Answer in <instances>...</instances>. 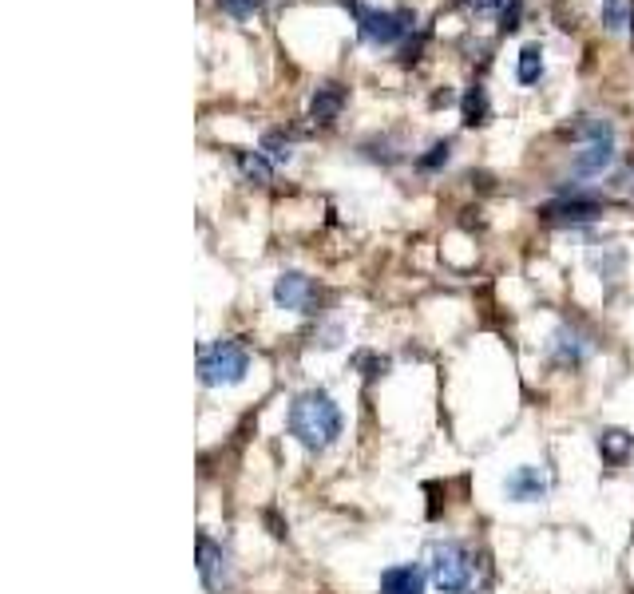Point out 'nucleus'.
I'll list each match as a JSON object with an SVG mask.
<instances>
[{
  "instance_id": "1",
  "label": "nucleus",
  "mask_w": 634,
  "mask_h": 594,
  "mask_svg": "<svg viewBox=\"0 0 634 594\" xmlns=\"http://www.w3.org/2000/svg\"><path fill=\"white\" fill-rule=\"evenodd\" d=\"M345 428L341 404L325 389H306L294 396L290 412H286V432L306 448V452H325Z\"/></svg>"
},
{
  "instance_id": "2",
  "label": "nucleus",
  "mask_w": 634,
  "mask_h": 594,
  "mask_svg": "<svg viewBox=\"0 0 634 594\" xmlns=\"http://www.w3.org/2000/svg\"><path fill=\"white\" fill-rule=\"evenodd\" d=\"M428 575L436 583L440 594H480L484 591V567H480V555L460 543V539H444V543H432V563H428Z\"/></svg>"
},
{
  "instance_id": "3",
  "label": "nucleus",
  "mask_w": 634,
  "mask_h": 594,
  "mask_svg": "<svg viewBox=\"0 0 634 594\" xmlns=\"http://www.w3.org/2000/svg\"><path fill=\"white\" fill-rule=\"evenodd\" d=\"M345 8L357 16V36L369 48H389L401 44L413 28H417V12L413 8H369L361 0H345Z\"/></svg>"
},
{
  "instance_id": "4",
  "label": "nucleus",
  "mask_w": 634,
  "mask_h": 594,
  "mask_svg": "<svg viewBox=\"0 0 634 594\" xmlns=\"http://www.w3.org/2000/svg\"><path fill=\"white\" fill-rule=\"evenodd\" d=\"M250 373V353L242 341H214L199 353V381L207 389H230V385H242Z\"/></svg>"
},
{
  "instance_id": "5",
  "label": "nucleus",
  "mask_w": 634,
  "mask_h": 594,
  "mask_svg": "<svg viewBox=\"0 0 634 594\" xmlns=\"http://www.w3.org/2000/svg\"><path fill=\"white\" fill-rule=\"evenodd\" d=\"M579 135H583V151L575 155V175H587V179H595V175H603L611 163H615V127L607 123V119H587L583 127H579Z\"/></svg>"
},
{
  "instance_id": "6",
  "label": "nucleus",
  "mask_w": 634,
  "mask_h": 594,
  "mask_svg": "<svg viewBox=\"0 0 634 594\" xmlns=\"http://www.w3.org/2000/svg\"><path fill=\"white\" fill-rule=\"evenodd\" d=\"M199 579L211 594L230 587V551L211 535H199Z\"/></svg>"
},
{
  "instance_id": "7",
  "label": "nucleus",
  "mask_w": 634,
  "mask_h": 594,
  "mask_svg": "<svg viewBox=\"0 0 634 594\" xmlns=\"http://www.w3.org/2000/svg\"><path fill=\"white\" fill-rule=\"evenodd\" d=\"M314 282L298 270H286L278 282H274V305L278 309H290V313H314Z\"/></svg>"
},
{
  "instance_id": "8",
  "label": "nucleus",
  "mask_w": 634,
  "mask_h": 594,
  "mask_svg": "<svg viewBox=\"0 0 634 594\" xmlns=\"http://www.w3.org/2000/svg\"><path fill=\"white\" fill-rule=\"evenodd\" d=\"M547 492H551V476L543 468H535V464H520L504 480V495L512 503H539V499H547Z\"/></svg>"
},
{
  "instance_id": "9",
  "label": "nucleus",
  "mask_w": 634,
  "mask_h": 594,
  "mask_svg": "<svg viewBox=\"0 0 634 594\" xmlns=\"http://www.w3.org/2000/svg\"><path fill=\"white\" fill-rule=\"evenodd\" d=\"M603 214V206L595 202V198H555V202H547V206H539V218L543 222H563V226H579V222H591V218H599Z\"/></svg>"
},
{
  "instance_id": "10",
  "label": "nucleus",
  "mask_w": 634,
  "mask_h": 594,
  "mask_svg": "<svg viewBox=\"0 0 634 594\" xmlns=\"http://www.w3.org/2000/svg\"><path fill=\"white\" fill-rule=\"evenodd\" d=\"M547 353H551V361L555 365H563V369H579L583 361H587V353H591V345L571 329V325H559L555 333H551V345H547Z\"/></svg>"
},
{
  "instance_id": "11",
  "label": "nucleus",
  "mask_w": 634,
  "mask_h": 594,
  "mask_svg": "<svg viewBox=\"0 0 634 594\" xmlns=\"http://www.w3.org/2000/svg\"><path fill=\"white\" fill-rule=\"evenodd\" d=\"M345 99H349V92H345L341 84H321V88L314 92V99H310V119H314L317 127L337 123V119H341Z\"/></svg>"
},
{
  "instance_id": "12",
  "label": "nucleus",
  "mask_w": 634,
  "mask_h": 594,
  "mask_svg": "<svg viewBox=\"0 0 634 594\" xmlns=\"http://www.w3.org/2000/svg\"><path fill=\"white\" fill-rule=\"evenodd\" d=\"M381 594H424V571L417 563H397L381 575Z\"/></svg>"
},
{
  "instance_id": "13",
  "label": "nucleus",
  "mask_w": 634,
  "mask_h": 594,
  "mask_svg": "<svg viewBox=\"0 0 634 594\" xmlns=\"http://www.w3.org/2000/svg\"><path fill=\"white\" fill-rule=\"evenodd\" d=\"M460 115H464V127H484L492 119V103H488V92L484 84H472L464 99H460Z\"/></svg>"
},
{
  "instance_id": "14",
  "label": "nucleus",
  "mask_w": 634,
  "mask_h": 594,
  "mask_svg": "<svg viewBox=\"0 0 634 594\" xmlns=\"http://www.w3.org/2000/svg\"><path fill=\"white\" fill-rule=\"evenodd\" d=\"M238 171H242V179L254 183V187H266V183L274 179V163H270L262 151H238Z\"/></svg>"
},
{
  "instance_id": "15",
  "label": "nucleus",
  "mask_w": 634,
  "mask_h": 594,
  "mask_svg": "<svg viewBox=\"0 0 634 594\" xmlns=\"http://www.w3.org/2000/svg\"><path fill=\"white\" fill-rule=\"evenodd\" d=\"M627 452H631V436H627V432H619V428L599 432V456H603L607 464H623Z\"/></svg>"
},
{
  "instance_id": "16",
  "label": "nucleus",
  "mask_w": 634,
  "mask_h": 594,
  "mask_svg": "<svg viewBox=\"0 0 634 594\" xmlns=\"http://www.w3.org/2000/svg\"><path fill=\"white\" fill-rule=\"evenodd\" d=\"M274 167H286L290 159H294V139L290 135H282V131H270V135H262V147H258Z\"/></svg>"
},
{
  "instance_id": "17",
  "label": "nucleus",
  "mask_w": 634,
  "mask_h": 594,
  "mask_svg": "<svg viewBox=\"0 0 634 594\" xmlns=\"http://www.w3.org/2000/svg\"><path fill=\"white\" fill-rule=\"evenodd\" d=\"M516 76H520V84H539V76H543V48H539V44H528V48L520 52Z\"/></svg>"
},
{
  "instance_id": "18",
  "label": "nucleus",
  "mask_w": 634,
  "mask_h": 594,
  "mask_svg": "<svg viewBox=\"0 0 634 594\" xmlns=\"http://www.w3.org/2000/svg\"><path fill=\"white\" fill-rule=\"evenodd\" d=\"M631 24V0H603V28L623 32Z\"/></svg>"
},
{
  "instance_id": "19",
  "label": "nucleus",
  "mask_w": 634,
  "mask_h": 594,
  "mask_svg": "<svg viewBox=\"0 0 634 594\" xmlns=\"http://www.w3.org/2000/svg\"><path fill=\"white\" fill-rule=\"evenodd\" d=\"M448 159H452V143H448V139H440V143H432V147H428V155L417 159V167H421L424 175H432V171H440Z\"/></svg>"
},
{
  "instance_id": "20",
  "label": "nucleus",
  "mask_w": 634,
  "mask_h": 594,
  "mask_svg": "<svg viewBox=\"0 0 634 594\" xmlns=\"http://www.w3.org/2000/svg\"><path fill=\"white\" fill-rule=\"evenodd\" d=\"M262 4H266V0H218V8H222L226 16H234V20H246V16H254Z\"/></svg>"
},
{
  "instance_id": "21",
  "label": "nucleus",
  "mask_w": 634,
  "mask_h": 594,
  "mask_svg": "<svg viewBox=\"0 0 634 594\" xmlns=\"http://www.w3.org/2000/svg\"><path fill=\"white\" fill-rule=\"evenodd\" d=\"M520 12H524V0H508L504 12H500V28H504V32H516V28H520Z\"/></svg>"
},
{
  "instance_id": "22",
  "label": "nucleus",
  "mask_w": 634,
  "mask_h": 594,
  "mask_svg": "<svg viewBox=\"0 0 634 594\" xmlns=\"http://www.w3.org/2000/svg\"><path fill=\"white\" fill-rule=\"evenodd\" d=\"M357 365L365 369V377H369V381H373V377H381V373L389 369V361H385V357H357Z\"/></svg>"
},
{
  "instance_id": "23",
  "label": "nucleus",
  "mask_w": 634,
  "mask_h": 594,
  "mask_svg": "<svg viewBox=\"0 0 634 594\" xmlns=\"http://www.w3.org/2000/svg\"><path fill=\"white\" fill-rule=\"evenodd\" d=\"M460 4H464L468 12H476V16H484V12H496L504 0H460Z\"/></svg>"
}]
</instances>
